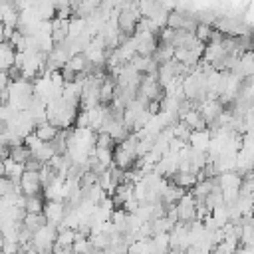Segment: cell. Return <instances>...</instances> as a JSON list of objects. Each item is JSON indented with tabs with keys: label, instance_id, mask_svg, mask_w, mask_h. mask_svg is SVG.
Wrapping results in <instances>:
<instances>
[{
	"label": "cell",
	"instance_id": "cell-1",
	"mask_svg": "<svg viewBox=\"0 0 254 254\" xmlns=\"http://www.w3.org/2000/svg\"><path fill=\"white\" fill-rule=\"evenodd\" d=\"M175 210H177V222H190V220H194L196 218V204H194L192 192H185L175 202Z\"/></svg>",
	"mask_w": 254,
	"mask_h": 254
},
{
	"label": "cell",
	"instance_id": "cell-2",
	"mask_svg": "<svg viewBox=\"0 0 254 254\" xmlns=\"http://www.w3.org/2000/svg\"><path fill=\"white\" fill-rule=\"evenodd\" d=\"M18 187H20V192L24 196H34V194H40L42 190V183H40V175L34 173V171H24L20 181H18Z\"/></svg>",
	"mask_w": 254,
	"mask_h": 254
},
{
	"label": "cell",
	"instance_id": "cell-3",
	"mask_svg": "<svg viewBox=\"0 0 254 254\" xmlns=\"http://www.w3.org/2000/svg\"><path fill=\"white\" fill-rule=\"evenodd\" d=\"M42 214H44L46 222L60 226L62 220H64V216H65V202L46 200V202H44V208H42Z\"/></svg>",
	"mask_w": 254,
	"mask_h": 254
},
{
	"label": "cell",
	"instance_id": "cell-4",
	"mask_svg": "<svg viewBox=\"0 0 254 254\" xmlns=\"http://www.w3.org/2000/svg\"><path fill=\"white\" fill-rule=\"evenodd\" d=\"M208 143H210L208 129H198V131H190L189 133V139H187V145L189 147L198 149V151H206L208 149Z\"/></svg>",
	"mask_w": 254,
	"mask_h": 254
},
{
	"label": "cell",
	"instance_id": "cell-5",
	"mask_svg": "<svg viewBox=\"0 0 254 254\" xmlns=\"http://www.w3.org/2000/svg\"><path fill=\"white\" fill-rule=\"evenodd\" d=\"M2 165H4V177H6V179H10L12 183H18V181H20V177H22V173H24V165H22V163L12 161L10 157H8V159H4V161H2Z\"/></svg>",
	"mask_w": 254,
	"mask_h": 254
},
{
	"label": "cell",
	"instance_id": "cell-6",
	"mask_svg": "<svg viewBox=\"0 0 254 254\" xmlns=\"http://www.w3.org/2000/svg\"><path fill=\"white\" fill-rule=\"evenodd\" d=\"M42 224H46V218L42 212H26L24 218H22V226L28 230V232H36Z\"/></svg>",
	"mask_w": 254,
	"mask_h": 254
},
{
	"label": "cell",
	"instance_id": "cell-7",
	"mask_svg": "<svg viewBox=\"0 0 254 254\" xmlns=\"http://www.w3.org/2000/svg\"><path fill=\"white\" fill-rule=\"evenodd\" d=\"M113 87H115V79L113 77H105L99 85V103L101 105H109L113 99Z\"/></svg>",
	"mask_w": 254,
	"mask_h": 254
},
{
	"label": "cell",
	"instance_id": "cell-8",
	"mask_svg": "<svg viewBox=\"0 0 254 254\" xmlns=\"http://www.w3.org/2000/svg\"><path fill=\"white\" fill-rule=\"evenodd\" d=\"M56 133H58V129H56L52 123H48V121H42V123H38V125L34 127V135H36L40 141H44V143L52 141V139L56 137Z\"/></svg>",
	"mask_w": 254,
	"mask_h": 254
},
{
	"label": "cell",
	"instance_id": "cell-9",
	"mask_svg": "<svg viewBox=\"0 0 254 254\" xmlns=\"http://www.w3.org/2000/svg\"><path fill=\"white\" fill-rule=\"evenodd\" d=\"M73 240H75V230L65 228V226H58V236H56V242H54V244H60V246H71Z\"/></svg>",
	"mask_w": 254,
	"mask_h": 254
},
{
	"label": "cell",
	"instance_id": "cell-10",
	"mask_svg": "<svg viewBox=\"0 0 254 254\" xmlns=\"http://www.w3.org/2000/svg\"><path fill=\"white\" fill-rule=\"evenodd\" d=\"M42 208H44V198L40 194L24 196V210L26 212H42Z\"/></svg>",
	"mask_w": 254,
	"mask_h": 254
},
{
	"label": "cell",
	"instance_id": "cell-11",
	"mask_svg": "<svg viewBox=\"0 0 254 254\" xmlns=\"http://www.w3.org/2000/svg\"><path fill=\"white\" fill-rule=\"evenodd\" d=\"M30 155H32V153L24 147V143H20V145L10 147V155H8V157H10L12 161H16V163H22V165H24V161H26Z\"/></svg>",
	"mask_w": 254,
	"mask_h": 254
},
{
	"label": "cell",
	"instance_id": "cell-12",
	"mask_svg": "<svg viewBox=\"0 0 254 254\" xmlns=\"http://www.w3.org/2000/svg\"><path fill=\"white\" fill-rule=\"evenodd\" d=\"M113 147H115V141L107 133H103V131L95 133V149H111L113 151Z\"/></svg>",
	"mask_w": 254,
	"mask_h": 254
},
{
	"label": "cell",
	"instance_id": "cell-13",
	"mask_svg": "<svg viewBox=\"0 0 254 254\" xmlns=\"http://www.w3.org/2000/svg\"><path fill=\"white\" fill-rule=\"evenodd\" d=\"M210 34H212V26H206V24H198L196 30H194V38L200 44H206L210 40Z\"/></svg>",
	"mask_w": 254,
	"mask_h": 254
},
{
	"label": "cell",
	"instance_id": "cell-14",
	"mask_svg": "<svg viewBox=\"0 0 254 254\" xmlns=\"http://www.w3.org/2000/svg\"><path fill=\"white\" fill-rule=\"evenodd\" d=\"M42 167H44V163H40L34 155H30V157L24 161V171H34V173H38Z\"/></svg>",
	"mask_w": 254,
	"mask_h": 254
},
{
	"label": "cell",
	"instance_id": "cell-15",
	"mask_svg": "<svg viewBox=\"0 0 254 254\" xmlns=\"http://www.w3.org/2000/svg\"><path fill=\"white\" fill-rule=\"evenodd\" d=\"M167 254H185V250H181V248H169Z\"/></svg>",
	"mask_w": 254,
	"mask_h": 254
},
{
	"label": "cell",
	"instance_id": "cell-16",
	"mask_svg": "<svg viewBox=\"0 0 254 254\" xmlns=\"http://www.w3.org/2000/svg\"><path fill=\"white\" fill-rule=\"evenodd\" d=\"M16 254H36V250H18Z\"/></svg>",
	"mask_w": 254,
	"mask_h": 254
},
{
	"label": "cell",
	"instance_id": "cell-17",
	"mask_svg": "<svg viewBox=\"0 0 254 254\" xmlns=\"http://www.w3.org/2000/svg\"><path fill=\"white\" fill-rule=\"evenodd\" d=\"M2 42H4V40H2V36H0V46H2Z\"/></svg>",
	"mask_w": 254,
	"mask_h": 254
},
{
	"label": "cell",
	"instance_id": "cell-18",
	"mask_svg": "<svg viewBox=\"0 0 254 254\" xmlns=\"http://www.w3.org/2000/svg\"><path fill=\"white\" fill-rule=\"evenodd\" d=\"M0 254H2V252H0Z\"/></svg>",
	"mask_w": 254,
	"mask_h": 254
}]
</instances>
